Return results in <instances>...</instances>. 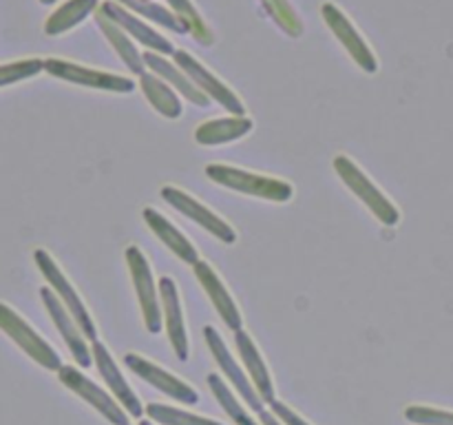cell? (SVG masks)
<instances>
[{
    "label": "cell",
    "instance_id": "obj_11",
    "mask_svg": "<svg viewBox=\"0 0 453 425\" xmlns=\"http://www.w3.org/2000/svg\"><path fill=\"white\" fill-rule=\"evenodd\" d=\"M173 60H175L177 65L186 71V75L197 84L199 91L206 93V96L211 97V100H215L219 106H224L230 115H246V104L242 102V97H239L224 80L217 78L203 62H199L193 53L184 51V49H177Z\"/></svg>",
    "mask_w": 453,
    "mask_h": 425
},
{
    "label": "cell",
    "instance_id": "obj_21",
    "mask_svg": "<svg viewBox=\"0 0 453 425\" xmlns=\"http://www.w3.org/2000/svg\"><path fill=\"white\" fill-rule=\"evenodd\" d=\"M255 122L248 115H230V118L206 120L195 131V142L202 146H224L237 142L252 133Z\"/></svg>",
    "mask_w": 453,
    "mask_h": 425
},
{
    "label": "cell",
    "instance_id": "obj_33",
    "mask_svg": "<svg viewBox=\"0 0 453 425\" xmlns=\"http://www.w3.org/2000/svg\"><path fill=\"white\" fill-rule=\"evenodd\" d=\"M259 423H261V425H283L281 421H279L277 416H274L270 410L261 412V414H259Z\"/></svg>",
    "mask_w": 453,
    "mask_h": 425
},
{
    "label": "cell",
    "instance_id": "obj_13",
    "mask_svg": "<svg viewBox=\"0 0 453 425\" xmlns=\"http://www.w3.org/2000/svg\"><path fill=\"white\" fill-rule=\"evenodd\" d=\"M91 352H93V363H96L97 372L104 379L106 390L115 397V401L127 410L128 416L140 421L142 416H146V406H142L140 397H137L135 390L131 388V383L127 381V376L122 375L119 370L118 361L113 359L111 350L106 348V344H102L100 339L93 341L91 344Z\"/></svg>",
    "mask_w": 453,
    "mask_h": 425
},
{
    "label": "cell",
    "instance_id": "obj_8",
    "mask_svg": "<svg viewBox=\"0 0 453 425\" xmlns=\"http://www.w3.org/2000/svg\"><path fill=\"white\" fill-rule=\"evenodd\" d=\"M58 379H60V383L65 385L66 390H71L75 397H80L87 406H91L97 414L104 416L111 425H131L128 423L131 416H128L127 410L115 401L113 394L106 392L104 388H100L93 379H88L82 370H78V367L73 366H62L60 370H58Z\"/></svg>",
    "mask_w": 453,
    "mask_h": 425
},
{
    "label": "cell",
    "instance_id": "obj_25",
    "mask_svg": "<svg viewBox=\"0 0 453 425\" xmlns=\"http://www.w3.org/2000/svg\"><path fill=\"white\" fill-rule=\"evenodd\" d=\"M206 383L208 388H211L212 397H215L217 403L224 407V412L228 414V419L233 421L234 425H261L259 421L246 410L248 406L242 401V397H239L237 392H233V388H230V383L224 376H219L217 372H211V375L206 376Z\"/></svg>",
    "mask_w": 453,
    "mask_h": 425
},
{
    "label": "cell",
    "instance_id": "obj_14",
    "mask_svg": "<svg viewBox=\"0 0 453 425\" xmlns=\"http://www.w3.org/2000/svg\"><path fill=\"white\" fill-rule=\"evenodd\" d=\"M40 299H42V305L47 308V314L51 317L53 326L60 332L62 341L69 348V354L73 357V361L78 363L80 367H88L93 363V352L87 344V336H84L82 328L78 326L73 317H71L69 310L65 308L60 299H58L56 292L49 286L40 288Z\"/></svg>",
    "mask_w": 453,
    "mask_h": 425
},
{
    "label": "cell",
    "instance_id": "obj_9",
    "mask_svg": "<svg viewBox=\"0 0 453 425\" xmlns=\"http://www.w3.org/2000/svg\"><path fill=\"white\" fill-rule=\"evenodd\" d=\"M203 339H206V345H208V350H211L212 359H215L217 367L224 372V376L228 379V383L233 385L234 392L242 397V401L246 403L252 412L261 414V412L265 410V403L261 401L259 392H257L255 385H252L246 367H243L242 363L233 357V352H230L228 345H226L224 336L217 332V328L206 326L203 328Z\"/></svg>",
    "mask_w": 453,
    "mask_h": 425
},
{
    "label": "cell",
    "instance_id": "obj_1",
    "mask_svg": "<svg viewBox=\"0 0 453 425\" xmlns=\"http://www.w3.org/2000/svg\"><path fill=\"white\" fill-rule=\"evenodd\" d=\"M208 180L234 193L250 195V197L265 199V202L286 204L295 197V186L281 177L265 175V173L248 171V168L228 166V164H208Z\"/></svg>",
    "mask_w": 453,
    "mask_h": 425
},
{
    "label": "cell",
    "instance_id": "obj_23",
    "mask_svg": "<svg viewBox=\"0 0 453 425\" xmlns=\"http://www.w3.org/2000/svg\"><path fill=\"white\" fill-rule=\"evenodd\" d=\"M140 89L146 96V100L150 102L155 111L159 115H164L166 120H180L184 113V106H181V97L175 89L168 82H164L159 75H155L153 71H146L144 75H140Z\"/></svg>",
    "mask_w": 453,
    "mask_h": 425
},
{
    "label": "cell",
    "instance_id": "obj_22",
    "mask_svg": "<svg viewBox=\"0 0 453 425\" xmlns=\"http://www.w3.org/2000/svg\"><path fill=\"white\" fill-rule=\"evenodd\" d=\"M96 22L97 27H100L102 34H104V38L111 42V47L115 49L119 60L128 66V71H133L135 75H144L149 69H146L144 53H140V47L135 44V40H133L122 27L115 25L109 16H104L100 9H97L96 13Z\"/></svg>",
    "mask_w": 453,
    "mask_h": 425
},
{
    "label": "cell",
    "instance_id": "obj_32",
    "mask_svg": "<svg viewBox=\"0 0 453 425\" xmlns=\"http://www.w3.org/2000/svg\"><path fill=\"white\" fill-rule=\"evenodd\" d=\"M268 407H270V412H273V414L277 416V419L281 421L283 425H312V423H310V421H305L303 416L299 414V412L292 410V407L288 406V403L274 401V403H270Z\"/></svg>",
    "mask_w": 453,
    "mask_h": 425
},
{
    "label": "cell",
    "instance_id": "obj_20",
    "mask_svg": "<svg viewBox=\"0 0 453 425\" xmlns=\"http://www.w3.org/2000/svg\"><path fill=\"white\" fill-rule=\"evenodd\" d=\"M144 62L146 69L153 71L155 75L164 80V82L171 84L181 97H186L188 102H193L195 106H208L211 104V97L206 93H202L197 89V84L186 75V71L177 65L175 60H168L166 56H159V53L146 51L144 53Z\"/></svg>",
    "mask_w": 453,
    "mask_h": 425
},
{
    "label": "cell",
    "instance_id": "obj_17",
    "mask_svg": "<svg viewBox=\"0 0 453 425\" xmlns=\"http://www.w3.org/2000/svg\"><path fill=\"white\" fill-rule=\"evenodd\" d=\"M193 273L195 277H197V282L202 283L203 292H206V297L211 299V304L215 305L217 314L224 319L226 326H228L233 332L243 330L242 310H239L237 301H234V297L230 295L228 286H226L224 279L219 277V273H217V270L203 259H199L197 264L193 266Z\"/></svg>",
    "mask_w": 453,
    "mask_h": 425
},
{
    "label": "cell",
    "instance_id": "obj_3",
    "mask_svg": "<svg viewBox=\"0 0 453 425\" xmlns=\"http://www.w3.org/2000/svg\"><path fill=\"white\" fill-rule=\"evenodd\" d=\"M34 261H35V266H38L40 274L44 277V282L49 283V288L56 292L58 299L65 304V308L69 310L71 317H73L75 321H78V326L82 328L84 336H87L91 344L93 341L100 339L96 321H93L91 313H88V308H87V301H82L80 292L75 290V286L71 283V279L66 277L65 270H62L60 266H58V261L53 259L51 252H47L44 248H38V251L34 252Z\"/></svg>",
    "mask_w": 453,
    "mask_h": 425
},
{
    "label": "cell",
    "instance_id": "obj_4",
    "mask_svg": "<svg viewBox=\"0 0 453 425\" xmlns=\"http://www.w3.org/2000/svg\"><path fill=\"white\" fill-rule=\"evenodd\" d=\"M127 264L128 273H131L133 288H135L137 304H140L142 321L150 335H159L164 326L162 314V297H159V282H155L153 268H150L149 259L142 252V248L128 246L127 248Z\"/></svg>",
    "mask_w": 453,
    "mask_h": 425
},
{
    "label": "cell",
    "instance_id": "obj_28",
    "mask_svg": "<svg viewBox=\"0 0 453 425\" xmlns=\"http://www.w3.org/2000/svg\"><path fill=\"white\" fill-rule=\"evenodd\" d=\"M168 7L175 12V16L184 22V27L188 29V34H193V38L197 40L202 47H211V44L215 42L212 29L206 25V20H203L202 13L197 12V7L193 4V0H168Z\"/></svg>",
    "mask_w": 453,
    "mask_h": 425
},
{
    "label": "cell",
    "instance_id": "obj_26",
    "mask_svg": "<svg viewBox=\"0 0 453 425\" xmlns=\"http://www.w3.org/2000/svg\"><path fill=\"white\" fill-rule=\"evenodd\" d=\"M115 3L127 7L128 12L137 13V16L144 18V20L153 22V25H159L164 27V29L173 31V34L177 35L188 34L184 22L175 16V12H173L171 7H164V4L155 3V0H115Z\"/></svg>",
    "mask_w": 453,
    "mask_h": 425
},
{
    "label": "cell",
    "instance_id": "obj_10",
    "mask_svg": "<svg viewBox=\"0 0 453 425\" xmlns=\"http://www.w3.org/2000/svg\"><path fill=\"white\" fill-rule=\"evenodd\" d=\"M321 16L326 20V25L330 27L332 34L339 38V42L343 44L345 51L352 56V60L361 66L365 73H376L379 71V58H376L374 49L370 47L363 34L358 31V27L349 20L348 13L334 3H326L321 7Z\"/></svg>",
    "mask_w": 453,
    "mask_h": 425
},
{
    "label": "cell",
    "instance_id": "obj_34",
    "mask_svg": "<svg viewBox=\"0 0 453 425\" xmlns=\"http://www.w3.org/2000/svg\"><path fill=\"white\" fill-rule=\"evenodd\" d=\"M140 425H155L153 421H149V419H140Z\"/></svg>",
    "mask_w": 453,
    "mask_h": 425
},
{
    "label": "cell",
    "instance_id": "obj_16",
    "mask_svg": "<svg viewBox=\"0 0 453 425\" xmlns=\"http://www.w3.org/2000/svg\"><path fill=\"white\" fill-rule=\"evenodd\" d=\"M159 297H162V314L164 326H166L168 341L171 348L175 350L180 361H188L190 357V341L188 330L184 321V308H181V295L177 283L171 277L159 279Z\"/></svg>",
    "mask_w": 453,
    "mask_h": 425
},
{
    "label": "cell",
    "instance_id": "obj_15",
    "mask_svg": "<svg viewBox=\"0 0 453 425\" xmlns=\"http://www.w3.org/2000/svg\"><path fill=\"white\" fill-rule=\"evenodd\" d=\"M100 12L104 13V16H109L115 25L122 27L135 42H140L142 47H146L149 51L159 53V56H175V44H173L166 35L159 34V31L155 29L153 25H149L144 18L128 12L127 7L118 4L115 0H104V3L100 4Z\"/></svg>",
    "mask_w": 453,
    "mask_h": 425
},
{
    "label": "cell",
    "instance_id": "obj_35",
    "mask_svg": "<svg viewBox=\"0 0 453 425\" xmlns=\"http://www.w3.org/2000/svg\"><path fill=\"white\" fill-rule=\"evenodd\" d=\"M40 4H53V3H58V0H38Z\"/></svg>",
    "mask_w": 453,
    "mask_h": 425
},
{
    "label": "cell",
    "instance_id": "obj_19",
    "mask_svg": "<svg viewBox=\"0 0 453 425\" xmlns=\"http://www.w3.org/2000/svg\"><path fill=\"white\" fill-rule=\"evenodd\" d=\"M142 215H144V221L149 224V228L153 230L155 237H157L159 242H162L164 246L177 257V259H181L188 266L197 264L199 252L197 248H195V243L190 242V239L186 237V235L181 233V230L177 228L168 217H164L162 212L155 211L153 206H146L144 211H142Z\"/></svg>",
    "mask_w": 453,
    "mask_h": 425
},
{
    "label": "cell",
    "instance_id": "obj_18",
    "mask_svg": "<svg viewBox=\"0 0 453 425\" xmlns=\"http://www.w3.org/2000/svg\"><path fill=\"white\" fill-rule=\"evenodd\" d=\"M234 345H237V352L239 357H242L243 367H246L255 390L259 392L261 401H264L265 406L277 401V390H274V381H273V375H270V367L268 363H265L264 354L259 352L257 344L252 341V336L248 335L246 330L234 332Z\"/></svg>",
    "mask_w": 453,
    "mask_h": 425
},
{
    "label": "cell",
    "instance_id": "obj_2",
    "mask_svg": "<svg viewBox=\"0 0 453 425\" xmlns=\"http://www.w3.org/2000/svg\"><path fill=\"white\" fill-rule=\"evenodd\" d=\"M334 171L341 177L345 186L349 189V193L357 195L363 204H365L367 211L376 217L383 226H396L401 221V208L379 189V186L372 182V177L354 162L348 155H336L334 158Z\"/></svg>",
    "mask_w": 453,
    "mask_h": 425
},
{
    "label": "cell",
    "instance_id": "obj_27",
    "mask_svg": "<svg viewBox=\"0 0 453 425\" xmlns=\"http://www.w3.org/2000/svg\"><path fill=\"white\" fill-rule=\"evenodd\" d=\"M146 419L157 425H224L221 421L193 414V412L181 410V407L175 406H166V403H149L146 406Z\"/></svg>",
    "mask_w": 453,
    "mask_h": 425
},
{
    "label": "cell",
    "instance_id": "obj_7",
    "mask_svg": "<svg viewBox=\"0 0 453 425\" xmlns=\"http://www.w3.org/2000/svg\"><path fill=\"white\" fill-rule=\"evenodd\" d=\"M159 195H162V199L168 204V206L175 208V211L181 212L186 220H190L193 224H197L199 228L206 230V233H211L212 237L219 239L221 243L230 246V243L237 242V230L233 228V224H228L224 217L217 215L212 208H208L206 204L199 202L197 197H193L190 193H186L184 189L166 184V186H162Z\"/></svg>",
    "mask_w": 453,
    "mask_h": 425
},
{
    "label": "cell",
    "instance_id": "obj_24",
    "mask_svg": "<svg viewBox=\"0 0 453 425\" xmlns=\"http://www.w3.org/2000/svg\"><path fill=\"white\" fill-rule=\"evenodd\" d=\"M96 9H100V0H66L62 3L44 22V34L62 35L87 20Z\"/></svg>",
    "mask_w": 453,
    "mask_h": 425
},
{
    "label": "cell",
    "instance_id": "obj_29",
    "mask_svg": "<svg viewBox=\"0 0 453 425\" xmlns=\"http://www.w3.org/2000/svg\"><path fill=\"white\" fill-rule=\"evenodd\" d=\"M259 3L268 12V16L273 18L274 25L286 31L290 38L303 35V22H301L299 13L292 7L290 0H259Z\"/></svg>",
    "mask_w": 453,
    "mask_h": 425
},
{
    "label": "cell",
    "instance_id": "obj_12",
    "mask_svg": "<svg viewBox=\"0 0 453 425\" xmlns=\"http://www.w3.org/2000/svg\"><path fill=\"white\" fill-rule=\"evenodd\" d=\"M124 363H127V367L133 372V375L140 376L142 381L153 385L155 390L166 394V397L173 398V401L184 403V406H197L199 403V394L193 385L186 383L184 379L175 376L173 372H168L166 367L149 361V359L142 357V354L128 352L127 357H124Z\"/></svg>",
    "mask_w": 453,
    "mask_h": 425
},
{
    "label": "cell",
    "instance_id": "obj_6",
    "mask_svg": "<svg viewBox=\"0 0 453 425\" xmlns=\"http://www.w3.org/2000/svg\"><path fill=\"white\" fill-rule=\"evenodd\" d=\"M44 71L58 80H65V82L69 84H78V87L96 89V91L133 93L137 89L135 80L128 78V75L111 73V71L78 65V62L62 60V58H49V60H44Z\"/></svg>",
    "mask_w": 453,
    "mask_h": 425
},
{
    "label": "cell",
    "instance_id": "obj_5",
    "mask_svg": "<svg viewBox=\"0 0 453 425\" xmlns=\"http://www.w3.org/2000/svg\"><path fill=\"white\" fill-rule=\"evenodd\" d=\"M0 330L44 370L58 372L62 367V359L56 348L38 330H34L22 314H18L12 305L3 304V301H0Z\"/></svg>",
    "mask_w": 453,
    "mask_h": 425
},
{
    "label": "cell",
    "instance_id": "obj_31",
    "mask_svg": "<svg viewBox=\"0 0 453 425\" xmlns=\"http://www.w3.org/2000/svg\"><path fill=\"white\" fill-rule=\"evenodd\" d=\"M405 419L414 425H453V412L434 406L405 407Z\"/></svg>",
    "mask_w": 453,
    "mask_h": 425
},
{
    "label": "cell",
    "instance_id": "obj_30",
    "mask_svg": "<svg viewBox=\"0 0 453 425\" xmlns=\"http://www.w3.org/2000/svg\"><path fill=\"white\" fill-rule=\"evenodd\" d=\"M44 71V60L40 58H25V60L7 62L0 65V89L9 87V84L22 82V80H31Z\"/></svg>",
    "mask_w": 453,
    "mask_h": 425
}]
</instances>
